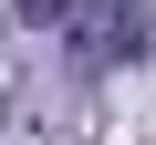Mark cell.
Instances as JSON below:
<instances>
[{
	"label": "cell",
	"mask_w": 156,
	"mask_h": 145,
	"mask_svg": "<svg viewBox=\"0 0 156 145\" xmlns=\"http://www.w3.org/2000/svg\"><path fill=\"white\" fill-rule=\"evenodd\" d=\"M62 52H73V72L146 62V0H73L62 11Z\"/></svg>",
	"instance_id": "1"
},
{
	"label": "cell",
	"mask_w": 156,
	"mask_h": 145,
	"mask_svg": "<svg viewBox=\"0 0 156 145\" xmlns=\"http://www.w3.org/2000/svg\"><path fill=\"white\" fill-rule=\"evenodd\" d=\"M11 11H21V21H52V31H62V11H73V0H11Z\"/></svg>",
	"instance_id": "2"
}]
</instances>
